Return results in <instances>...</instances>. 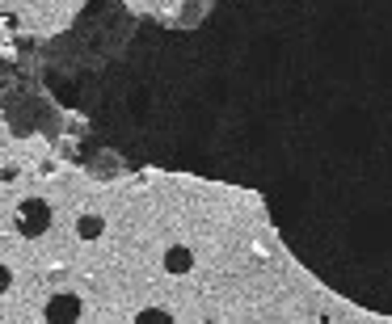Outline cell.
<instances>
[{"label":"cell","instance_id":"obj_6","mask_svg":"<svg viewBox=\"0 0 392 324\" xmlns=\"http://www.w3.org/2000/svg\"><path fill=\"white\" fill-rule=\"evenodd\" d=\"M8 287H13V270H8V266H0V295H4Z\"/></svg>","mask_w":392,"mask_h":324},{"label":"cell","instance_id":"obj_3","mask_svg":"<svg viewBox=\"0 0 392 324\" xmlns=\"http://www.w3.org/2000/svg\"><path fill=\"white\" fill-rule=\"evenodd\" d=\"M165 270H169V274H177V278H182V274H190V270H194V253H190L186 245H173V249L165 253Z\"/></svg>","mask_w":392,"mask_h":324},{"label":"cell","instance_id":"obj_4","mask_svg":"<svg viewBox=\"0 0 392 324\" xmlns=\"http://www.w3.org/2000/svg\"><path fill=\"white\" fill-rule=\"evenodd\" d=\"M101 232H106V219H101V215H80V219H76V236H80V240H97Z\"/></svg>","mask_w":392,"mask_h":324},{"label":"cell","instance_id":"obj_2","mask_svg":"<svg viewBox=\"0 0 392 324\" xmlns=\"http://www.w3.org/2000/svg\"><path fill=\"white\" fill-rule=\"evenodd\" d=\"M46 320L63 324V320H80V299L76 295H55L51 304H46V312H42Z\"/></svg>","mask_w":392,"mask_h":324},{"label":"cell","instance_id":"obj_1","mask_svg":"<svg viewBox=\"0 0 392 324\" xmlns=\"http://www.w3.org/2000/svg\"><path fill=\"white\" fill-rule=\"evenodd\" d=\"M51 228V207L38 202V198H25L21 211H17V232L21 236H42Z\"/></svg>","mask_w":392,"mask_h":324},{"label":"cell","instance_id":"obj_5","mask_svg":"<svg viewBox=\"0 0 392 324\" xmlns=\"http://www.w3.org/2000/svg\"><path fill=\"white\" fill-rule=\"evenodd\" d=\"M135 324H173V316H169L165 308H144V312L135 316Z\"/></svg>","mask_w":392,"mask_h":324}]
</instances>
